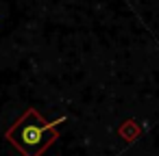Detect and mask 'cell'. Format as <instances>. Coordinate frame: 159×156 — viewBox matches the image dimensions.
Here are the masks:
<instances>
[{
	"mask_svg": "<svg viewBox=\"0 0 159 156\" xmlns=\"http://www.w3.org/2000/svg\"><path fill=\"white\" fill-rule=\"evenodd\" d=\"M66 121V117L44 121L35 108H29L7 132L5 139L24 156H42L57 139V128Z\"/></svg>",
	"mask_w": 159,
	"mask_h": 156,
	"instance_id": "obj_1",
	"label": "cell"
}]
</instances>
